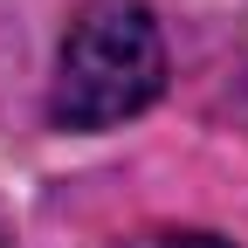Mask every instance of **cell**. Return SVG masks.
<instances>
[{"label":"cell","instance_id":"obj_1","mask_svg":"<svg viewBox=\"0 0 248 248\" xmlns=\"http://www.w3.org/2000/svg\"><path fill=\"white\" fill-rule=\"evenodd\" d=\"M166 83V42L145 7H97L69 28L55 62V124L69 131H104V124L145 110Z\"/></svg>","mask_w":248,"mask_h":248},{"label":"cell","instance_id":"obj_2","mask_svg":"<svg viewBox=\"0 0 248 248\" xmlns=\"http://www.w3.org/2000/svg\"><path fill=\"white\" fill-rule=\"evenodd\" d=\"M131 248H228L221 234H145V241H131Z\"/></svg>","mask_w":248,"mask_h":248}]
</instances>
